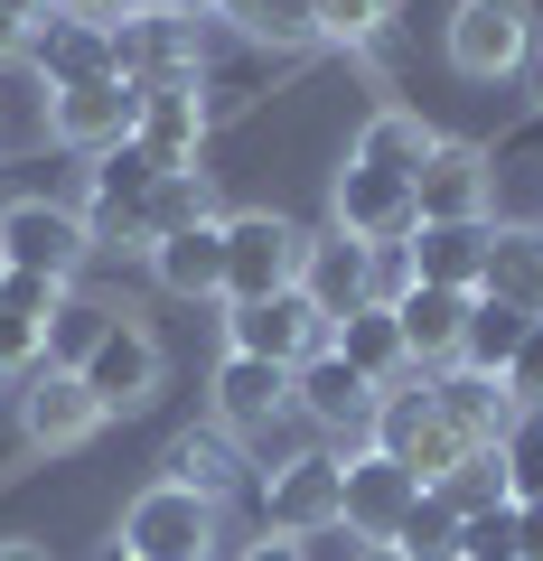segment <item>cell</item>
Returning <instances> with one entry per match:
<instances>
[{
    "label": "cell",
    "instance_id": "1",
    "mask_svg": "<svg viewBox=\"0 0 543 561\" xmlns=\"http://www.w3.org/2000/svg\"><path fill=\"white\" fill-rule=\"evenodd\" d=\"M365 449H384V459H394L412 486H441L450 468L468 459V440L450 431V412H441V393H431V375H403L394 393L375 402V431H365Z\"/></svg>",
    "mask_w": 543,
    "mask_h": 561
},
{
    "label": "cell",
    "instance_id": "2",
    "mask_svg": "<svg viewBox=\"0 0 543 561\" xmlns=\"http://www.w3.org/2000/svg\"><path fill=\"white\" fill-rule=\"evenodd\" d=\"M253 505H262V534H282V542L338 534V524H347V459H338V449L272 459V478L253 486Z\"/></svg>",
    "mask_w": 543,
    "mask_h": 561
},
{
    "label": "cell",
    "instance_id": "3",
    "mask_svg": "<svg viewBox=\"0 0 543 561\" xmlns=\"http://www.w3.org/2000/svg\"><path fill=\"white\" fill-rule=\"evenodd\" d=\"M94 262V225L84 206H57V197H10L0 206V272H38V280H66Z\"/></svg>",
    "mask_w": 543,
    "mask_h": 561
},
{
    "label": "cell",
    "instance_id": "4",
    "mask_svg": "<svg viewBox=\"0 0 543 561\" xmlns=\"http://www.w3.org/2000/svg\"><path fill=\"white\" fill-rule=\"evenodd\" d=\"M534 28H543L534 0H460L441 20V47H450V66H460L468 84H506L534 57Z\"/></svg>",
    "mask_w": 543,
    "mask_h": 561
},
{
    "label": "cell",
    "instance_id": "5",
    "mask_svg": "<svg viewBox=\"0 0 543 561\" xmlns=\"http://www.w3.org/2000/svg\"><path fill=\"white\" fill-rule=\"evenodd\" d=\"M301 253H309V225L272 216V206H253V216H225V309L301 290Z\"/></svg>",
    "mask_w": 543,
    "mask_h": 561
},
{
    "label": "cell",
    "instance_id": "6",
    "mask_svg": "<svg viewBox=\"0 0 543 561\" xmlns=\"http://www.w3.org/2000/svg\"><path fill=\"white\" fill-rule=\"evenodd\" d=\"M328 337H338V319H328L309 290L225 309V356H262V365H282V375H301L309 356H328Z\"/></svg>",
    "mask_w": 543,
    "mask_h": 561
},
{
    "label": "cell",
    "instance_id": "7",
    "mask_svg": "<svg viewBox=\"0 0 543 561\" xmlns=\"http://www.w3.org/2000/svg\"><path fill=\"white\" fill-rule=\"evenodd\" d=\"M122 552L132 561H216V505L188 486H142L122 505Z\"/></svg>",
    "mask_w": 543,
    "mask_h": 561
},
{
    "label": "cell",
    "instance_id": "8",
    "mask_svg": "<svg viewBox=\"0 0 543 561\" xmlns=\"http://www.w3.org/2000/svg\"><path fill=\"white\" fill-rule=\"evenodd\" d=\"M328 225L357 234V243H375V253H394V243H412V225H422V197H412V179H384V169L347 160L338 179H328Z\"/></svg>",
    "mask_w": 543,
    "mask_h": 561
},
{
    "label": "cell",
    "instance_id": "9",
    "mask_svg": "<svg viewBox=\"0 0 543 561\" xmlns=\"http://www.w3.org/2000/svg\"><path fill=\"white\" fill-rule=\"evenodd\" d=\"M375 402H384V393L338 356V346H328V356H309L301 375H291V412H301L309 431H328V440H347V459H357L365 431H375Z\"/></svg>",
    "mask_w": 543,
    "mask_h": 561
},
{
    "label": "cell",
    "instance_id": "10",
    "mask_svg": "<svg viewBox=\"0 0 543 561\" xmlns=\"http://www.w3.org/2000/svg\"><path fill=\"white\" fill-rule=\"evenodd\" d=\"M20 393V440L47 449V459H66V449H84L103 431V402L84 393V375H66V365H38L29 383H10Z\"/></svg>",
    "mask_w": 543,
    "mask_h": 561
},
{
    "label": "cell",
    "instance_id": "11",
    "mask_svg": "<svg viewBox=\"0 0 543 561\" xmlns=\"http://www.w3.org/2000/svg\"><path fill=\"white\" fill-rule=\"evenodd\" d=\"M76 375H84V393L103 402V421H113V412H142V402L160 393L169 356H160V337H150L142 319H113V328H103V346L76 365Z\"/></svg>",
    "mask_w": 543,
    "mask_h": 561
},
{
    "label": "cell",
    "instance_id": "12",
    "mask_svg": "<svg viewBox=\"0 0 543 561\" xmlns=\"http://www.w3.org/2000/svg\"><path fill=\"white\" fill-rule=\"evenodd\" d=\"M29 76H38L47 94H76V84L122 76V66H113V20H76V10H47V20L29 28Z\"/></svg>",
    "mask_w": 543,
    "mask_h": 561
},
{
    "label": "cell",
    "instance_id": "13",
    "mask_svg": "<svg viewBox=\"0 0 543 561\" xmlns=\"http://www.w3.org/2000/svg\"><path fill=\"white\" fill-rule=\"evenodd\" d=\"M47 131L84 160H103L113 140L142 131V84L132 76H103V84H76V94H47Z\"/></svg>",
    "mask_w": 543,
    "mask_h": 561
},
{
    "label": "cell",
    "instance_id": "14",
    "mask_svg": "<svg viewBox=\"0 0 543 561\" xmlns=\"http://www.w3.org/2000/svg\"><path fill=\"white\" fill-rule=\"evenodd\" d=\"M291 412V375L282 365H262V356H225L216 365V431H235V440H272Z\"/></svg>",
    "mask_w": 543,
    "mask_h": 561
},
{
    "label": "cell",
    "instance_id": "15",
    "mask_svg": "<svg viewBox=\"0 0 543 561\" xmlns=\"http://www.w3.org/2000/svg\"><path fill=\"white\" fill-rule=\"evenodd\" d=\"M412 197H422V225H487V150L441 131L422 179H412Z\"/></svg>",
    "mask_w": 543,
    "mask_h": 561
},
{
    "label": "cell",
    "instance_id": "16",
    "mask_svg": "<svg viewBox=\"0 0 543 561\" xmlns=\"http://www.w3.org/2000/svg\"><path fill=\"white\" fill-rule=\"evenodd\" d=\"M301 290L328 309V319L365 309V300H375V243H357V234H338V225H319V234H309V253H301Z\"/></svg>",
    "mask_w": 543,
    "mask_h": 561
},
{
    "label": "cell",
    "instance_id": "17",
    "mask_svg": "<svg viewBox=\"0 0 543 561\" xmlns=\"http://www.w3.org/2000/svg\"><path fill=\"white\" fill-rule=\"evenodd\" d=\"M206 94H197V76H179V84H142V150L160 169H197V140H206Z\"/></svg>",
    "mask_w": 543,
    "mask_h": 561
},
{
    "label": "cell",
    "instance_id": "18",
    "mask_svg": "<svg viewBox=\"0 0 543 561\" xmlns=\"http://www.w3.org/2000/svg\"><path fill=\"white\" fill-rule=\"evenodd\" d=\"M468 300H478V290H431V280H403L394 300H384L394 328H403V346H412V365H460Z\"/></svg>",
    "mask_w": 543,
    "mask_h": 561
},
{
    "label": "cell",
    "instance_id": "19",
    "mask_svg": "<svg viewBox=\"0 0 543 561\" xmlns=\"http://www.w3.org/2000/svg\"><path fill=\"white\" fill-rule=\"evenodd\" d=\"M431 393H441L450 431H460L468 449H506V431L524 421V402L506 393V375H468V365H450V375H431Z\"/></svg>",
    "mask_w": 543,
    "mask_h": 561
},
{
    "label": "cell",
    "instance_id": "20",
    "mask_svg": "<svg viewBox=\"0 0 543 561\" xmlns=\"http://www.w3.org/2000/svg\"><path fill=\"white\" fill-rule=\"evenodd\" d=\"M412 496H422V486L403 478L384 449H357V459H347V534L394 542V534H403V515H412Z\"/></svg>",
    "mask_w": 543,
    "mask_h": 561
},
{
    "label": "cell",
    "instance_id": "21",
    "mask_svg": "<svg viewBox=\"0 0 543 561\" xmlns=\"http://www.w3.org/2000/svg\"><path fill=\"white\" fill-rule=\"evenodd\" d=\"M150 280L169 300H225V216L188 225V234H160L150 243Z\"/></svg>",
    "mask_w": 543,
    "mask_h": 561
},
{
    "label": "cell",
    "instance_id": "22",
    "mask_svg": "<svg viewBox=\"0 0 543 561\" xmlns=\"http://www.w3.org/2000/svg\"><path fill=\"white\" fill-rule=\"evenodd\" d=\"M506 206V225H524V234H543V113L524 122L506 150H487V216Z\"/></svg>",
    "mask_w": 543,
    "mask_h": 561
},
{
    "label": "cell",
    "instance_id": "23",
    "mask_svg": "<svg viewBox=\"0 0 543 561\" xmlns=\"http://www.w3.org/2000/svg\"><path fill=\"white\" fill-rule=\"evenodd\" d=\"M160 486H188V496L225 505L244 486V440H235V431H216V421H206V431H179L169 459H160Z\"/></svg>",
    "mask_w": 543,
    "mask_h": 561
},
{
    "label": "cell",
    "instance_id": "24",
    "mask_svg": "<svg viewBox=\"0 0 543 561\" xmlns=\"http://www.w3.org/2000/svg\"><path fill=\"white\" fill-rule=\"evenodd\" d=\"M403 272L431 280V290H478L487 280V225H412Z\"/></svg>",
    "mask_w": 543,
    "mask_h": 561
},
{
    "label": "cell",
    "instance_id": "25",
    "mask_svg": "<svg viewBox=\"0 0 543 561\" xmlns=\"http://www.w3.org/2000/svg\"><path fill=\"white\" fill-rule=\"evenodd\" d=\"M328 346H338V356L357 365V375L375 383V393H394L403 375H422V365H412V346H403V328H394V309H384V300L347 309V319H338V337H328Z\"/></svg>",
    "mask_w": 543,
    "mask_h": 561
},
{
    "label": "cell",
    "instance_id": "26",
    "mask_svg": "<svg viewBox=\"0 0 543 561\" xmlns=\"http://www.w3.org/2000/svg\"><path fill=\"white\" fill-rule=\"evenodd\" d=\"M431 140H441V131H431L422 113L384 103V113H365V131H357V150H347V160H357V169H384V179H422Z\"/></svg>",
    "mask_w": 543,
    "mask_h": 561
},
{
    "label": "cell",
    "instance_id": "27",
    "mask_svg": "<svg viewBox=\"0 0 543 561\" xmlns=\"http://www.w3.org/2000/svg\"><path fill=\"white\" fill-rule=\"evenodd\" d=\"M487 300H516L543 319V234H524V225H487Z\"/></svg>",
    "mask_w": 543,
    "mask_h": 561
},
{
    "label": "cell",
    "instance_id": "28",
    "mask_svg": "<svg viewBox=\"0 0 543 561\" xmlns=\"http://www.w3.org/2000/svg\"><path fill=\"white\" fill-rule=\"evenodd\" d=\"M534 337V309H516V300H468V328H460V365L468 375H506L516 365V346Z\"/></svg>",
    "mask_w": 543,
    "mask_h": 561
},
{
    "label": "cell",
    "instance_id": "29",
    "mask_svg": "<svg viewBox=\"0 0 543 561\" xmlns=\"http://www.w3.org/2000/svg\"><path fill=\"white\" fill-rule=\"evenodd\" d=\"M216 216V179L206 169H160V187L142 197V253L160 234H188V225H206Z\"/></svg>",
    "mask_w": 543,
    "mask_h": 561
},
{
    "label": "cell",
    "instance_id": "30",
    "mask_svg": "<svg viewBox=\"0 0 543 561\" xmlns=\"http://www.w3.org/2000/svg\"><path fill=\"white\" fill-rule=\"evenodd\" d=\"M113 319H122V309H103V300H84V290H66L57 319H47V365H66V375H76V365L103 346V328H113Z\"/></svg>",
    "mask_w": 543,
    "mask_h": 561
},
{
    "label": "cell",
    "instance_id": "31",
    "mask_svg": "<svg viewBox=\"0 0 543 561\" xmlns=\"http://www.w3.org/2000/svg\"><path fill=\"white\" fill-rule=\"evenodd\" d=\"M394 552H403V561H460V505H441V496L422 486L412 515H403V534H394Z\"/></svg>",
    "mask_w": 543,
    "mask_h": 561
},
{
    "label": "cell",
    "instance_id": "32",
    "mask_svg": "<svg viewBox=\"0 0 543 561\" xmlns=\"http://www.w3.org/2000/svg\"><path fill=\"white\" fill-rule=\"evenodd\" d=\"M431 496H441V505H460V515H487V505H516V496H506V459H497V449H468V459L450 468V478L431 486Z\"/></svg>",
    "mask_w": 543,
    "mask_h": 561
},
{
    "label": "cell",
    "instance_id": "33",
    "mask_svg": "<svg viewBox=\"0 0 543 561\" xmlns=\"http://www.w3.org/2000/svg\"><path fill=\"white\" fill-rule=\"evenodd\" d=\"M384 20H394V0H309V28L328 47H375Z\"/></svg>",
    "mask_w": 543,
    "mask_h": 561
},
{
    "label": "cell",
    "instance_id": "34",
    "mask_svg": "<svg viewBox=\"0 0 543 561\" xmlns=\"http://www.w3.org/2000/svg\"><path fill=\"white\" fill-rule=\"evenodd\" d=\"M460 561H524V515H516V505L460 515Z\"/></svg>",
    "mask_w": 543,
    "mask_h": 561
},
{
    "label": "cell",
    "instance_id": "35",
    "mask_svg": "<svg viewBox=\"0 0 543 561\" xmlns=\"http://www.w3.org/2000/svg\"><path fill=\"white\" fill-rule=\"evenodd\" d=\"M497 459H506V496H516V505H543V412H524L516 431H506Z\"/></svg>",
    "mask_w": 543,
    "mask_h": 561
},
{
    "label": "cell",
    "instance_id": "36",
    "mask_svg": "<svg viewBox=\"0 0 543 561\" xmlns=\"http://www.w3.org/2000/svg\"><path fill=\"white\" fill-rule=\"evenodd\" d=\"M57 300H66V280H38V272H0V319H29V328H47V319H57Z\"/></svg>",
    "mask_w": 543,
    "mask_h": 561
},
{
    "label": "cell",
    "instance_id": "37",
    "mask_svg": "<svg viewBox=\"0 0 543 561\" xmlns=\"http://www.w3.org/2000/svg\"><path fill=\"white\" fill-rule=\"evenodd\" d=\"M506 393H516L524 412H543V319H534V337L516 346V365H506Z\"/></svg>",
    "mask_w": 543,
    "mask_h": 561
},
{
    "label": "cell",
    "instance_id": "38",
    "mask_svg": "<svg viewBox=\"0 0 543 561\" xmlns=\"http://www.w3.org/2000/svg\"><path fill=\"white\" fill-rule=\"evenodd\" d=\"M235 561H309V542H282V534H262V542H244Z\"/></svg>",
    "mask_w": 543,
    "mask_h": 561
},
{
    "label": "cell",
    "instance_id": "39",
    "mask_svg": "<svg viewBox=\"0 0 543 561\" xmlns=\"http://www.w3.org/2000/svg\"><path fill=\"white\" fill-rule=\"evenodd\" d=\"M0 561H57V552H47L38 534H0Z\"/></svg>",
    "mask_w": 543,
    "mask_h": 561
},
{
    "label": "cell",
    "instance_id": "40",
    "mask_svg": "<svg viewBox=\"0 0 543 561\" xmlns=\"http://www.w3.org/2000/svg\"><path fill=\"white\" fill-rule=\"evenodd\" d=\"M20 57H29V28L10 20V10H0V66H20Z\"/></svg>",
    "mask_w": 543,
    "mask_h": 561
},
{
    "label": "cell",
    "instance_id": "41",
    "mask_svg": "<svg viewBox=\"0 0 543 561\" xmlns=\"http://www.w3.org/2000/svg\"><path fill=\"white\" fill-rule=\"evenodd\" d=\"M57 10H76V20H122L132 0H57Z\"/></svg>",
    "mask_w": 543,
    "mask_h": 561
},
{
    "label": "cell",
    "instance_id": "42",
    "mask_svg": "<svg viewBox=\"0 0 543 561\" xmlns=\"http://www.w3.org/2000/svg\"><path fill=\"white\" fill-rule=\"evenodd\" d=\"M524 515V561H543V505H516Z\"/></svg>",
    "mask_w": 543,
    "mask_h": 561
},
{
    "label": "cell",
    "instance_id": "43",
    "mask_svg": "<svg viewBox=\"0 0 543 561\" xmlns=\"http://www.w3.org/2000/svg\"><path fill=\"white\" fill-rule=\"evenodd\" d=\"M0 10H10V20H20V28H38L47 10H57V0H0Z\"/></svg>",
    "mask_w": 543,
    "mask_h": 561
},
{
    "label": "cell",
    "instance_id": "44",
    "mask_svg": "<svg viewBox=\"0 0 543 561\" xmlns=\"http://www.w3.org/2000/svg\"><path fill=\"white\" fill-rule=\"evenodd\" d=\"M524 84H534V113H543V28H534V57H524Z\"/></svg>",
    "mask_w": 543,
    "mask_h": 561
},
{
    "label": "cell",
    "instance_id": "45",
    "mask_svg": "<svg viewBox=\"0 0 543 561\" xmlns=\"http://www.w3.org/2000/svg\"><path fill=\"white\" fill-rule=\"evenodd\" d=\"M357 561H403V552H394V542H365V552H357Z\"/></svg>",
    "mask_w": 543,
    "mask_h": 561
},
{
    "label": "cell",
    "instance_id": "46",
    "mask_svg": "<svg viewBox=\"0 0 543 561\" xmlns=\"http://www.w3.org/2000/svg\"><path fill=\"white\" fill-rule=\"evenodd\" d=\"M103 561H132V552H122V542H113V552H103Z\"/></svg>",
    "mask_w": 543,
    "mask_h": 561
},
{
    "label": "cell",
    "instance_id": "47",
    "mask_svg": "<svg viewBox=\"0 0 543 561\" xmlns=\"http://www.w3.org/2000/svg\"><path fill=\"white\" fill-rule=\"evenodd\" d=\"M0 383H10V365H0Z\"/></svg>",
    "mask_w": 543,
    "mask_h": 561
}]
</instances>
